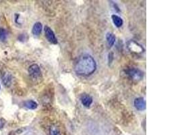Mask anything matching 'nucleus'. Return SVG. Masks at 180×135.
I'll use <instances>...</instances> for the list:
<instances>
[{
  "instance_id": "obj_5",
  "label": "nucleus",
  "mask_w": 180,
  "mask_h": 135,
  "mask_svg": "<svg viewBox=\"0 0 180 135\" xmlns=\"http://www.w3.org/2000/svg\"><path fill=\"white\" fill-rule=\"evenodd\" d=\"M45 37L47 38V40L53 44H57V39L55 35V33L53 31V30L50 28V27L45 26Z\"/></svg>"
},
{
  "instance_id": "obj_6",
  "label": "nucleus",
  "mask_w": 180,
  "mask_h": 135,
  "mask_svg": "<svg viewBox=\"0 0 180 135\" xmlns=\"http://www.w3.org/2000/svg\"><path fill=\"white\" fill-rule=\"evenodd\" d=\"M134 106L137 110L139 111H143L146 109V101L144 100L143 97H138L136 98L134 100Z\"/></svg>"
},
{
  "instance_id": "obj_9",
  "label": "nucleus",
  "mask_w": 180,
  "mask_h": 135,
  "mask_svg": "<svg viewBox=\"0 0 180 135\" xmlns=\"http://www.w3.org/2000/svg\"><path fill=\"white\" fill-rule=\"evenodd\" d=\"M43 30V25L41 22H37L35 23L33 27L32 33L35 36H38L41 33V31Z\"/></svg>"
},
{
  "instance_id": "obj_10",
  "label": "nucleus",
  "mask_w": 180,
  "mask_h": 135,
  "mask_svg": "<svg viewBox=\"0 0 180 135\" xmlns=\"http://www.w3.org/2000/svg\"><path fill=\"white\" fill-rule=\"evenodd\" d=\"M106 40H107V43L109 47H111L112 46L115 44V37L113 33H107L106 34Z\"/></svg>"
},
{
  "instance_id": "obj_7",
  "label": "nucleus",
  "mask_w": 180,
  "mask_h": 135,
  "mask_svg": "<svg viewBox=\"0 0 180 135\" xmlns=\"http://www.w3.org/2000/svg\"><path fill=\"white\" fill-rule=\"evenodd\" d=\"M80 101L84 107H89L92 105L93 100H92V98L89 95L84 94L81 96Z\"/></svg>"
},
{
  "instance_id": "obj_8",
  "label": "nucleus",
  "mask_w": 180,
  "mask_h": 135,
  "mask_svg": "<svg viewBox=\"0 0 180 135\" xmlns=\"http://www.w3.org/2000/svg\"><path fill=\"white\" fill-rule=\"evenodd\" d=\"M111 19L113 24H114V25L116 27H117V28H119V27L122 26L124 24L123 19L116 14H113L111 16Z\"/></svg>"
},
{
  "instance_id": "obj_13",
  "label": "nucleus",
  "mask_w": 180,
  "mask_h": 135,
  "mask_svg": "<svg viewBox=\"0 0 180 135\" xmlns=\"http://www.w3.org/2000/svg\"><path fill=\"white\" fill-rule=\"evenodd\" d=\"M7 38V31L4 29H0V40L6 41Z\"/></svg>"
},
{
  "instance_id": "obj_1",
  "label": "nucleus",
  "mask_w": 180,
  "mask_h": 135,
  "mask_svg": "<svg viewBox=\"0 0 180 135\" xmlns=\"http://www.w3.org/2000/svg\"><path fill=\"white\" fill-rule=\"evenodd\" d=\"M96 70V61L91 56L88 54L81 56L74 65V71L78 75L82 76L91 75Z\"/></svg>"
},
{
  "instance_id": "obj_3",
  "label": "nucleus",
  "mask_w": 180,
  "mask_h": 135,
  "mask_svg": "<svg viewBox=\"0 0 180 135\" xmlns=\"http://www.w3.org/2000/svg\"><path fill=\"white\" fill-rule=\"evenodd\" d=\"M126 74L134 80H140L143 78V72L137 68H130L126 70Z\"/></svg>"
},
{
  "instance_id": "obj_12",
  "label": "nucleus",
  "mask_w": 180,
  "mask_h": 135,
  "mask_svg": "<svg viewBox=\"0 0 180 135\" xmlns=\"http://www.w3.org/2000/svg\"><path fill=\"white\" fill-rule=\"evenodd\" d=\"M50 135H61L60 129L56 125H52L49 128Z\"/></svg>"
},
{
  "instance_id": "obj_11",
  "label": "nucleus",
  "mask_w": 180,
  "mask_h": 135,
  "mask_svg": "<svg viewBox=\"0 0 180 135\" xmlns=\"http://www.w3.org/2000/svg\"><path fill=\"white\" fill-rule=\"evenodd\" d=\"M24 106L29 110H35L38 107V104L33 100H28L24 103Z\"/></svg>"
},
{
  "instance_id": "obj_2",
  "label": "nucleus",
  "mask_w": 180,
  "mask_h": 135,
  "mask_svg": "<svg viewBox=\"0 0 180 135\" xmlns=\"http://www.w3.org/2000/svg\"><path fill=\"white\" fill-rule=\"evenodd\" d=\"M127 48L130 52L136 54H141L144 52V49L142 46L134 40H130L128 41Z\"/></svg>"
},
{
  "instance_id": "obj_4",
  "label": "nucleus",
  "mask_w": 180,
  "mask_h": 135,
  "mask_svg": "<svg viewBox=\"0 0 180 135\" xmlns=\"http://www.w3.org/2000/svg\"><path fill=\"white\" fill-rule=\"evenodd\" d=\"M29 73L32 79H38L41 76V71L38 65L36 64L30 65L29 68Z\"/></svg>"
}]
</instances>
